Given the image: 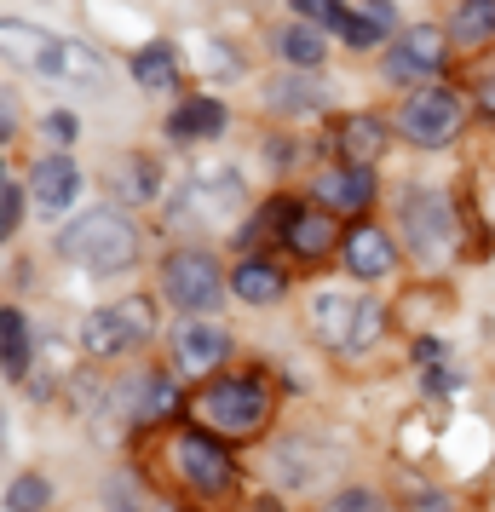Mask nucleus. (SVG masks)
<instances>
[{
	"instance_id": "f257e3e1",
	"label": "nucleus",
	"mask_w": 495,
	"mask_h": 512,
	"mask_svg": "<svg viewBox=\"0 0 495 512\" xmlns=\"http://www.w3.org/2000/svg\"><path fill=\"white\" fill-rule=\"evenodd\" d=\"M58 254L81 271H127V265H139V231L127 213L93 208L58 231Z\"/></svg>"
},
{
	"instance_id": "f03ea898",
	"label": "nucleus",
	"mask_w": 495,
	"mask_h": 512,
	"mask_svg": "<svg viewBox=\"0 0 495 512\" xmlns=\"http://www.w3.org/2000/svg\"><path fill=\"white\" fill-rule=\"evenodd\" d=\"M265 415H271V397H265V380H254V374H225V380H208L202 397H196V420L213 426V432H231V438L260 432Z\"/></svg>"
},
{
	"instance_id": "7ed1b4c3",
	"label": "nucleus",
	"mask_w": 495,
	"mask_h": 512,
	"mask_svg": "<svg viewBox=\"0 0 495 512\" xmlns=\"http://www.w3.org/2000/svg\"><path fill=\"white\" fill-rule=\"evenodd\" d=\"M150 334H156L150 300H121V305L93 311V317L81 323V346L93 351V357H127V351H139Z\"/></svg>"
},
{
	"instance_id": "20e7f679",
	"label": "nucleus",
	"mask_w": 495,
	"mask_h": 512,
	"mask_svg": "<svg viewBox=\"0 0 495 512\" xmlns=\"http://www.w3.org/2000/svg\"><path fill=\"white\" fill-rule=\"evenodd\" d=\"M219 288H225V277H219V265H213L202 248H179V254L162 259V294L185 317H202V311H213L219 305Z\"/></svg>"
},
{
	"instance_id": "39448f33",
	"label": "nucleus",
	"mask_w": 495,
	"mask_h": 512,
	"mask_svg": "<svg viewBox=\"0 0 495 512\" xmlns=\"http://www.w3.org/2000/svg\"><path fill=\"white\" fill-rule=\"evenodd\" d=\"M398 133L409 144H421V150H438V144H449L455 133H461V98L449 93V87H421V93L403 98L398 110Z\"/></svg>"
},
{
	"instance_id": "423d86ee",
	"label": "nucleus",
	"mask_w": 495,
	"mask_h": 512,
	"mask_svg": "<svg viewBox=\"0 0 495 512\" xmlns=\"http://www.w3.org/2000/svg\"><path fill=\"white\" fill-rule=\"evenodd\" d=\"M173 466H179V478L190 484V495H202V501H225V489L236 484V466L225 455V443H213L208 432H179L173 438Z\"/></svg>"
},
{
	"instance_id": "0eeeda50",
	"label": "nucleus",
	"mask_w": 495,
	"mask_h": 512,
	"mask_svg": "<svg viewBox=\"0 0 495 512\" xmlns=\"http://www.w3.org/2000/svg\"><path fill=\"white\" fill-rule=\"evenodd\" d=\"M311 323H317V334H323L329 346L363 351L380 334V305L375 300H357V294H317Z\"/></svg>"
},
{
	"instance_id": "6e6552de",
	"label": "nucleus",
	"mask_w": 495,
	"mask_h": 512,
	"mask_svg": "<svg viewBox=\"0 0 495 512\" xmlns=\"http://www.w3.org/2000/svg\"><path fill=\"white\" fill-rule=\"evenodd\" d=\"M403 236L415 242V254L421 259L449 254V242H455V219H449V202L438 196V190H409V196H403Z\"/></svg>"
},
{
	"instance_id": "1a4fd4ad",
	"label": "nucleus",
	"mask_w": 495,
	"mask_h": 512,
	"mask_svg": "<svg viewBox=\"0 0 495 512\" xmlns=\"http://www.w3.org/2000/svg\"><path fill=\"white\" fill-rule=\"evenodd\" d=\"M444 70V35L432 24L421 29H403L398 41H392V52H386V64H380V75L392 81V87H409V81H426V75Z\"/></svg>"
},
{
	"instance_id": "9d476101",
	"label": "nucleus",
	"mask_w": 495,
	"mask_h": 512,
	"mask_svg": "<svg viewBox=\"0 0 495 512\" xmlns=\"http://www.w3.org/2000/svg\"><path fill=\"white\" fill-rule=\"evenodd\" d=\"M225 357H231V334L219 323H185L173 334V363H179V374H208Z\"/></svg>"
},
{
	"instance_id": "9b49d317",
	"label": "nucleus",
	"mask_w": 495,
	"mask_h": 512,
	"mask_svg": "<svg viewBox=\"0 0 495 512\" xmlns=\"http://www.w3.org/2000/svg\"><path fill=\"white\" fill-rule=\"evenodd\" d=\"M317 202L329 213H363L375 202V173L363 162H346V167H329L323 179H317Z\"/></svg>"
},
{
	"instance_id": "f8f14e48",
	"label": "nucleus",
	"mask_w": 495,
	"mask_h": 512,
	"mask_svg": "<svg viewBox=\"0 0 495 512\" xmlns=\"http://www.w3.org/2000/svg\"><path fill=\"white\" fill-rule=\"evenodd\" d=\"M283 242H288L300 259H323V254H334L340 225H334L329 208H294V213L283 219Z\"/></svg>"
},
{
	"instance_id": "ddd939ff",
	"label": "nucleus",
	"mask_w": 495,
	"mask_h": 512,
	"mask_svg": "<svg viewBox=\"0 0 495 512\" xmlns=\"http://www.w3.org/2000/svg\"><path fill=\"white\" fill-rule=\"evenodd\" d=\"M29 190H35L41 213H70V202L81 196V167L70 156H47V162H35V173H29Z\"/></svg>"
},
{
	"instance_id": "4468645a",
	"label": "nucleus",
	"mask_w": 495,
	"mask_h": 512,
	"mask_svg": "<svg viewBox=\"0 0 495 512\" xmlns=\"http://www.w3.org/2000/svg\"><path fill=\"white\" fill-rule=\"evenodd\" d=\"M35 70L52 75V81H98V58L75 41H47L35 35Z\"/></svg>"
},
{
	"instance_id": "2eb2a0df",
	"label": "nucleus",
	"mask_w": 495,
	"mask_h": 512,
	"mask_svg": "<svg viewBox=\"0 0 495 512\" xmlns=\"http://www.w3.org/2000/svg\"><path fill=\"white\" fill-rule=\"evenodd\" d=\"M392 236L386 231H375V225H357L352 236H346V271L352 277H363V282H375V277H386L392 271Z\"/></svg>"
},
{
	"instance_id": "dca6fc26",
	"label": "nucleus",
	"mask_w": 495,
	"mask_h": 512,
	"mask_svg": "<svg viewBox=\"0 0 495 512\" xmlns=\"http://www.w3.org/2000/svg\"><path fill=\"white\" fill-rule=\"evenodd\" d=\"M283 271H277V265H265V259H242V265H236L231 271V294L242 305H277L283 300Z\"/></svg>"
},
{
	"instance_id": "f3484780",
	"label": "nucleus",
	"mask_w": 495,
	"mask_h": 512,
	"mask_svg": "<svg viewBox=\"0 0 495 512\" xmlns=\"http://www.w3.org/2000/svg\"><path fill=\"white\" fill-rule=\"evenodd\" d=\"M167 133H173V139H219V133H225V104H219V98H190V104L173 110Z\"/></svg>"
},
{
	"instance_id": "a211bd4d",
	"label": "nucleus",
	"mask_w": 495,
	"mask_h": 512,
	"mask_svg": "<svg viewBox=\"0 0 495 512\" xmlns=\"http://www.w3.org/2000/svg\"><path fill=\"white\" fill-rule=\"evenodd\" d=\"M0 363H6V380H24L35 351H29V328H24V311L6 305L0 311Z\"/></svg>"
},
{
	"instance_id": "6ab92c4d",
	"label": "nucleus",
	"mask_w": 495,
	"mask_h": 512,
	"mask_svg": "<svg viewBox=\"0 0 495 512\" xmlns=\"http://www.w3.org/2000/svg\"><path fill=\"white\" fill-rule=\"evenodd\" d=\"M449 35L461 47H478L484 35H495V0H461L455 18H449Z\"/></svg>"
},
{
	"instance_id": "aec40b11",
	"label": "nucleus",
	"mask_w": 495,
	"mask_h": 512,
	"mask_svg": "<svg viewBox=\"0 0 495 512\" xmlns=\"http://www.w3.org/2000/svg\"><path fill=\"white\" fill-rule=\"evenodd\" d=\"M110 190H116L121 202H144V196H156V173H150L144 156H121L110 167Z\"/></svg>"
},
{
	"instance_id": "412c9836",
	"label": "nucleus",
	"mask_w": 495,
	"mask_h": 512,
	"mask_svg": "<svg viewBox=\"0 0 495 512\" xmlns=\"http://www.w3.org/2000/svg\"><path fill=\"white\" fill-rule=\"evenodd\" d=\"M133 81L150 87V93L173 87V81H179V58H173V47H144L139 58H133Z\"/></svg>"
},
{
	"instance_id": "4be33fe9",
	"label": "nucleus",
	"mask_w": 495,
	"mask_h": 512,
	"mask_svg": "<svg viewBox=\"0 0 495 512\" xmlns=\"http://www.w3.org/2000/svg\"><path fill=\"white\" fill-rule=\"evenodd\" d=\"M277 52H283L294 70H317V64H323V35H317L311 24H294V29L277 35Z\"/></svg>"
},
{
	"instance_id": "5701e85b",
	"label": "nucleus",
	"mask_w": 495,
	"mask_h": 512,
	"mask_svg": "<svg viewBox=\"0 0 495 512\" xmlns=\"http://www.w3.org/2000/svg\"><path fill=\"white\" fill-rule=\"evenodd\" d=\"M340 144H346V162H369L380 144H386V127L375 116H352L340 127Z\"/></svg>"
},
{
	"instance_id": "b1692460",
	"label": "nucleus",
	"mask_w": 495,
	"mask_h": 512,
	"mask_svg": "<svg viewBox=\"0 0 495 512\" xmlns=\"http://www.w3.org/2000/svg\"><path fill=\"white\" fill-rule=\"evenodd\" d=\"M52 501V489L41 472H24V478H12V489H6V507L12 512H41Z\"/></svg>"
},
{
	"instance_id": "393cba45",
	"label": "nucleus",
	"mask_w": 495,
	"mask_h": 512,
	"mask_svg": "<svg viewBox=\"0 0 495 512\" xmlns=\"http://www.w3.org/2000/svg\"><path fill=\"white\" fill-rule=\"evenodd\" d=\"M340 41H346V47H375L380 41V24L375 18H369V12H340Z\"/></svg>"
},
{
	"instance_id": "a878e982",
	"label": "nucleus",
	"mask_w": 495,
	"mask_h": 512,
	"mask_svg": "<svg viewBox=\"0 0 495 512\" xmlns=\"http://www.w3.org/2000/svg\"><path fill=\"white\" fill-rule=\"evenodd\" d=\"M173 409V380H162V374H150L144 380V397H139V420H156Z\"/></svg>"
},
{
	"instance_id": "bb28decb",
	"label": "nucleus",
	"mask_w": 495,
	"mask_h": 512,
	"mask_svg": "<svg viewBox=\"0 0 495 512\" xmlns=\"http://www.w3.org/2000/svg\"><path fill=\"white\" fill-rule=\"evenodd\" d=\"M18 219H24V190H18V179H6L0 185V236L18 231Z\"/></svg>"
},
{
	"instance_id": "cd10ccee",
	"label": "nucleus",
	"mask_w": 495,
	"mask_h": 512,
	"mask_svg": "<svg viewBox=\"0 0 495 512\" xmlns=\"http://www.w3.org/2000/svg\"><path fill=\"white\" fill-rule=\"evenodd\" d=\"M288 6L300 12V24H323V29H334L340 12H346V6H334V0H288Z\"/></svg>"
},
{
	"instance_id": "c85d7f7f",
	"label": "nucleus",
	"mask_w": 495,
	"mask_h": 512,
	"mask_svg": "<svg viewBox=\"0 0 495 512\" xmlns=\"http://www.w3.org/2000/svg\"><path fill=\"white\" fill-rule=\"evenodd\" d=\"M75 133H81V121H75L70 110H52L47 116V139L52 144H75Z\"/></svg>"
},
{
	"instance_id": "c756f323",
	"label": "nucleus",
	"mask_w": 495,
	"mask_h": 512,
	"mask_svg": "<svg viewBox=\"0 0 495 512\" xmlns=\"http://www.w3.org/2000/svg\"><path fill=\"white\" fill-rule=\"evenodd\" d=\"M104 512H139V501H133L121 484H110V495H104Z\"/></svg>"
},
{
	"instance_id": "7c9ffc66",
	"label": "nucleus",
	"mask_w": 495,
	"mask_h": 512,
	"mask_svg": "<svg viewBox=\"0 0 495 512\" xmlns=\"http://www.w3.org/2000/svg\"><path fill=\"white\" fill-rule=\"evenodd\" d=\"M369 18H375L380 29H392V0H369Z\"/></svg>"
}]
</instances>
